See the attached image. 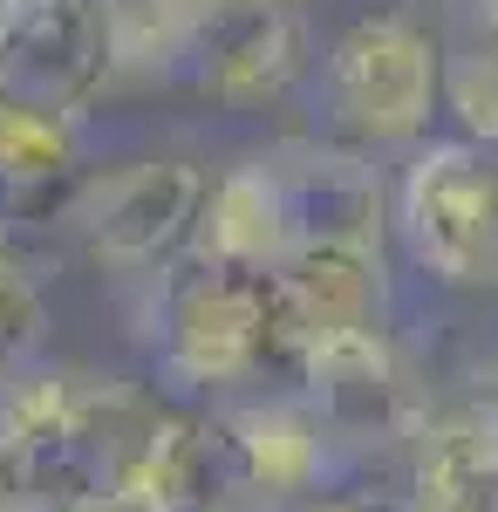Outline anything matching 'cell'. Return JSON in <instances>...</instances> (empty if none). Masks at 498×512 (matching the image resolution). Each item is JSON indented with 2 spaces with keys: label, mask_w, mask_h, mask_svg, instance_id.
Returning <instances> with one entry per match:
<instances>
[{
  "label": "cell",
  "mask_w": 498,
  "mask_h": 512,
  "mask_svg": "<svg viewBox=\"0 0 498 512\" xmlns=\"http://www.w3.org/2000/svg\"><path fill=\"white\" fill-rule=\"evenodd\" d=\"M171 403L82 362L0 376V499L28 512H130Z\"/></svg>",
  "instance_id": "6da1fadb"
},
{
  "label": "cell",
  "mask_w": 498,
  "mask_h": 512,
  "mask_svg": "<svg viewBox=\"0 0 498 512\" xmlns=\"http://www.w3.org/2000/svg\"><path fill=\"white\" fill-rule=\"evenodd\" d=\"M151 308V355L157 376L178 390H239L260 376H301V328L287 315L280 274L260 267H219L185 260L171 267Z\"/></svg>",
  "instance_id": "7a4b0ae2"
},
{
  "label": "cell",
  "mask_w": 498,
  "mask_h": 512,
  "mask_svg": "<svg viewBox=\"0 0 498 512\" xmlns=\"http://www.w3.org/2000/svg\"><path fill=\"white\" fill-rule=\"evenodd\" d=\"M205 198L212 171L178 151L110 164L96 178H76V192L62 205V226L82 239V253L123 280H164L198 253L205 226Z\"/></svg>",
  "instance_id": "3957f363"
},
{
  "label": "cell",
  "mask_w": 498,
  "mask_h": 512,
  "mask_svg": "<svg viewBox=\"0 0 498 512\" xmlns=\"http://www.w3.org/2000/svg\"><path fill=\"white\" fill-rule=\"evenodd\" d=\"M444 110V48L417 7H369L328 48V117L362 151L417 144Z\"/></svg>",
  "instance_id": "277c9868"
},
{
  "label": "cell",
  "mask_w": 498,
  "mask_h": 512,
  "mask_svg": "<svg viewBox=\"0 0 498 512\" xmlns=\"http://www.w3.org/2000/svg\"><path fill=\"white\" fill-rule=\"evenodd\" d=\"M396 233L423 280L492 287L498 280V151L471 137L423 144L396 185Z\"/></svg>",
  "instance_id": "5b68a950"
},
{
  "label": "cell",
  "mask_w": 498,
  "mask_h": 512,
  "mask_svg": "<svg viewBox=\"0 0 498 512\" xmlns=\"http://www.w3.org/2000/svg\"><path fill=\"white\" fill-rule=\"evenodd\" d=\"M110 82V0H0V103L76 123Z\"/></svg>",
  "instance_id": "8992f818"
},
{
  "label": "cell",
  "mask_w": 498,
  "mask_h": 512,
  "mask_svg": "<svg viewBox=\"0 0 498 512\" xmlns=\"http://www.w3.org/2000/svg\"><path fill=\"white\" fill-rule=\"evenodd\" d=\"M301 396L321 410V424L342 437V451H376V444H403L430 417V383L410 362V349L383 328H355L335 342H314L301 355Z\"/></svg>",
  "instance_id": "52a82bcc"
},
{
  "label": "cell",
  "mask_w": 498,
  "mask_h": 512,
  "mask_svg": "<svg viewBox=\"0 0 498 512\" xmlns=\"http://www.w3.org/2000/svg\"><path fill=\"white\" fill-rule=\"evenodd\" d=\"M314 41H307L301 7H246V14H212L192 55V89L219 110H273L301 89Z\"/></svg>",
  "instance_id": "ba28073f"
},
{
  "label": "cell",
  "mask_w": 498,
  "mask_h": 512,
  "mask_svg": "<svg viewBox=\"0 0 498 512\" xmlns=\"http://www.w3.org/2000/svg\"><path fill=\"white\" fill-rule=\"evenodd\" d=\"M410 512H498V390L430 403L410 437Z\"/></svg>",
  "instance_id": "9c48e42d"
},
{
  "label": "cell",
  "mask_w": 498,
  "mask_h": 512,
  "mask_svg": "<svg viewBox=\"0 0 498 512\" xmlns=\"http://www.w3.org/2000/svg\"><path fill=\"white\" fill-rule=\"evenodd\" d=\"M280 294H287V315L301 328V355L314 349V342L355 335V328H383V308H389L383 246L301 239V246L280 260Z\"/></svg>",
  "instance_id": "30bf717a"
},
{
  "label": "cell",
  "mask_w": 498,
  "mask_h": 512,
  "mask_svg": "<svg viewBox=\"0 0 498 512\" xmlns=\"http://www.w3.org/2000/svg\"><path fill=\"white\" fill-rule=\"evenodd\" d=\"M130 512H267V499L253 492V478L239 465L226 417L171 410Z\"/></svg>",
  "instance_id": "8fae6325"
},
{
  "label": "cell",
  "mask_w": 498,
  "mask_h": 512,
  "mask_svg": "<svg viewBox=\"0 0 498 512\" xmlns=\"http://www.w3.org/2000/svg\"><path fill=\"white\" fill-rule=\"evenodd\" d=\"M219 417H226L232 451H239V465H246L253 492L267 506L314 499L335 472V458H342V437L321 424V410L307 396H267V403H239Z\"/></svg>",
  "instance_id": "7c38bea8"
},
{
  "label": "cell",
  "mask_w": 498,
  "mask_h": 512,
  "mask_svg": "<svg viewBox=\"0 0 498 512\" xmlns=\"http://www.w3.org/2000/svg\"><path fill=\"white\" fill-rule=\"evenodd\" d=\"M280 178H287V205H294V246L301 239H355V246H383L389 233V192L383 171L362 151H335V144H287L273 151Z\"/></svg>",
  "instance_id": "4fadbf2b"
},
{
  "label": "cell",
  "mask_w": 498,
  "mask_h": 512,
  "mask_svg": "<svg viewBox=\"0 0 498 512\" xmlns=\"http://www.w3.org/2000/svg\"><path fill=\"white\" fill-rule=\"evenodd\" d=\"M287 253H294V205H287V178H280V164H273V158L226 164V171L212 178V198H205L198 260L280 274Z\"/></svg>",
  "instance_id": "5bb4252c"
},
{
  "label": "cell",
  "mask_w": 498,
  "mask_h": 512,
  "mask_svg": "<svg viewBox=\"0 0 498 512\" xmlns=\"http://www.w3.org/2000/svg\"><path fill=\"white\" fill-rule=\"evenodd\" d=\"M116 76H178L205 35V0H110Z\"/></svg>",
  "instance_id": "9a60e30c"
},
{
  "label": "cell",
  "mask_w": 498,
  "mask_h": 512,
  "mask_svg": "<svg viewBox=\"0 0 498 512\" xmlns=\"http://www.w3.org/2000/svg\"><path fill=\"white\" fill-rule=\"evenodd\" d=\"M76 178V123L0 103V198L55 192Z\"/></svg>",
  "instance_id": "2e32d148"
},
{
  "label": "cell",
  "mask_w": 498,
  "mask_h": 512,
  "mask_svg": "<svg viewBox=\"0 0 498 512\" xmlns=\"http://www.w3.org/2000/svg\"><path fill=\"white\" fill-rule=\"evenodd\" d=\"M444 110L458 137L498 151V14H478L471 35L444 55Z\"/></svg>",
  "instance_id": "e0dca14e"
},
{
  "label": "cell",
  "mask_w": 498,
  "mask_h": 512,
  "mask_svg": "<svg viewBox=\"0 0 498 512\" xmlns=\"http://www.w3.org/2000/svg\"><path fill=\"white\" fill-rule=\"evenodd\" d=\"M41 328H48L41 280H35V267L0 239V376H14L21 362H35Z\"/></svg>",
  "instance_id": "ac0fdd59"
},
{
  "label": "cell",
  "mask_w": 498,
  "mask_h": 512,
  "mask_svg": "<svg viewBox=\"0 0 498 512\" xmlns=\"http://www.w3.org/2000/svg\"><path fill=\"white\" fill-rule=\"evenodd\" d=\"M342 512H410V499H383V492H342Z\"/></svg>",
  "instance_id": "d6986e66"
},
{
  "label": "cell",
  "mask_w": 498,
  "mask_h": 512,
  "mask_svg": "<svg viewBox=\"0 0 498 512\" xmlns=\"http://www.w3.org/2000/svg\"><path fill=\"white\" fill-rule=\"evenodd\" d=\"M246 7H301V0H205V21L212 14H246Z\"/></svg>",
  "instance_id": "ffe728a7"
},
{
  "label": "cell",
  "mask_w": 498,
  "mask_h": 512,
  "mask_svg": "<svg viewBox=\"0 0 498 512\" xmlns=\"http://www.w3.org/2000/svg\"><path fill=\"white\" fill-rule=\"evenodd\" d=\"M267 512H342V492H314V499H287V506H267Z\"/></svg>",
  "instance_id": "44dd1931"
},
{
  "label": "cell",
  "mask_w": 498,
  "mask_h": 512,
  "mask_svg": "<svg viewBox=\"0 0 498 512\" xmlns=\"http://www.w3.org/2000/svg\"><path fill=\"white\" fill-rule=\"evenodd\" d=\"M458 7H492V0H458Z\"/></svg>",
  "instance_id": "7402d4cb"
},
{
  "label": "cell",
  "mask_w": 498,
  "mask_h": 512,
  "mask_svg": "<svg viewBox=\"0 0 498 512\" xmlns=\"http://www.w3.org/2000/svg\"><path fill=\"white\" fill-rule=\"evenodd\" d=\"M478 14H498V0H492V7H478Z\"/></svg>",
  "instance_id": "603a6c76"
}]
</instances>
